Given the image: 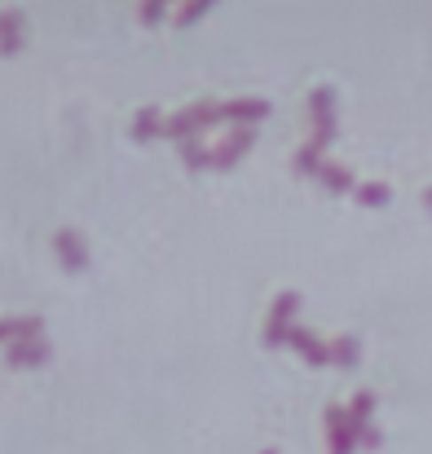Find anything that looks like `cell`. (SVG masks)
<instances>
[{
  "label": "cell",
  "mask_w": 432,
  "mask_h": 454,
  "mask_svg": "<svg viewBox=\"0 0 432 454\" xmlns=\"http://www.w3.org/2000/svg\"><path fill=\"white\" fill-rule=\"evenodd\" d=\"M212 124H225V115H221V102H216V98H203V102H190V106L172 111V115H168V124H163V137L181 146V142L203 137Z\"/></svg>",
  "instance_id": "1"
},
{
  "label": "cell",
  "mask_w": 432,
  "mask_h": 454,
  "mask_svg": "<svg viewBox=\"0 0 432 454\" xmlns=\"http://www.w3.org/2000/svg\"><path fill=\"white\" fill-rule=\"evenodd\" d=\"M295 313H300V292H279L270 301V313H265V344L270 348L287 344V335L295 331Z\"/></svg>",
  "instance_id": "2"
},
{
  "label": "cell",
  "mask_w": 432,
  "mask_h": 454,
  "mask_svg": "<svg viewBox=\"0 0 432 454\" xmlns=\"http://www.w3.org/2000/svg\"><path fill=\"white\" fill-rule=\"evenodd\" d=\"M322 433H326V454H357V428L349 424V406H326L322 411Z\"/></svg>",
  "instance_id": "3"
},
{
  "label": "cell",
  "mask_w": 432,
  "mask_h": 454,
  "mask_svg": "<svg viewBox=\"0 0 432 454\" xmlns=\"http://www.w3.org/2000/svg\"><path fill=\"white\" fill-rule=\"evenodd\" d=\"M270 102L265 98H230V102H221V115H225V124H234V129H256L261 120H270Z\"/></svg>",
  "instance_id": "4"
},
{
  "label": "cell",
  "mask_w": 432,
  "mask_h": 454,
  "mask_svg": "<svg viewBox=\"0 0 432 454\" xmlns=\"http://www.w3.org/2000/svg\"><path fill=\"white\" fill-rule=\"evenodd\" d=\"M53 252H58L62 270H71V274H80V270L89 265V243H84V234L71 230V225L53 230Z\"/></svg>",
  "instance_id": "5"
},
{
  "label": "cell",
  "mask_w": 432,
  "mask_h": 454,
  "mask_svg": "<svg viewBox=\"0 0 432 454\" xmlns=\"http://www.w3.org/2000/svg\"><path fill=\"white\" fill-rule=\"evenodd\" d=\"M331 142H335L331 133H313V137H309L300 151L291 154V172H295V176H318V172H322V163H326Z\"/></svg>",
  "instance_id": "6"
},
{
  "label": "cell",
  "mask_w": 432,
  "mask_h": 454,
  "mask_svg": "<svg viewBox=\"0 0 432 454\" xmlns=\"http://www.w3.org/2000/svg\"><path fill=\"white\" fill-rule=\"evenodd\" d=\"M287 344H291V353H300L309 366H326V362H331V340H322V335L309 331V326H295L287 335Z\"/></svg>",
  "instance_id": "7"
},
{
  "label": "cell",
  "mask_w": 432,
  "mask_h": 454,
  "mask_svg": "<svg viewBox=\"0 0 432 454\" xmlns=\"http://www.w3.org/2000/svg\"><path fill=\"white\" fill-rule=\"evenodd\" d=\"M252 146H256V129H230L225 142L212 151V168H234Z\"/></svg>",
  "instance_id": "8"
},
{
  "label": "cell",
  "mask_w": 432,
  "mask_h": 454,
  "mask_svg": "<svg viewBox=\"0 0 432 454\" xmlns=\"http://www.w3.org/2000/svg\"><path fill=\"white\" fill-rule=\"evenodd\" d=\"M31 335H44V317L35 313H4L0 317V344H18V340H31Z\"/></svg>",
  "instance_id": "9"
},
{
  "label": "cell",
  "mask_w": 432,
  "mask_h": 454,
  "mask_svg": "<svg viewBox=\"0 0 432 454\" xmlns=\"http://www.w3.org/2000/svg\"><path fill=\"white\" fill-rule=\"evenodd\" d=\"M309 120H313V133H331L335 137V93L326 84H318L309 93Z\"/></svg>",
  "instance_id": "10"
},
{
  "label": "cell",
  "mask_w": 432,
  "mask_h": 454,
  "mask_svg": "<svg viewBox=\"0 0 432 454\" xmlns=\"http://www.w3.org/2000/svg\"><path fill=\"white\" fill-rule=\"evenodd\" d=\"M49 353H53V344H49L44 335H31V340L9 344V348H4V362H9V366H40V362H49Z\"/></svg>",
  "instance_id": "11"
},
{
  "label": "cell",
  "mask_w": 432,
  "mask_h": 454,
  "mask_svg": "<svg viewBox=\"0 0 432 454\" xmlns=\"http://www.w3.org/2000/svg\"><path fill=\"white\" fill-rule=\"evenodd\" d=\"M318 181H322L331 194H353V190H357V172H353L349 163H335V159H326V163H322Z\"/></svg>",
  "instance_id": "12"
},
{
  "label": "cell",
  "mask_w": 432,
  "mask_h": 454,
  "mask_svg": "<svg viewBox=\"0 0 432 454\" xmlns=\"http://www.w3.org/2000/svg\"><path fill=\"white\" fill-rule=\"evenodd\" d=\"M22 40H27V18H22V9H0V49L13 53V49H22Z\"/></svg>",
  "instance_id": "13"
},
{
  "label": "cell",
  "mask_w": 432,
  "mask_h": 454,
  "mask_svg": "<svg viewBox=\"0 0 432 454\" xmlns=\"http://www.w3.org/2000/svg\"><path fill=\"white\" fill-rule=\"evenodd\" d=\"M163 124H168L163 106H137V115H133V137H137V142H154V137H163Z\"/></svg>",
  "instance_id": "14"
},
{
  "label": "cell",
  "mask_w": 432,
  "mask_h": 454,
  "mask_svg": "<svg viewBox=\"0 0 432 454\" xmlns=\"http://www.w3.org/2000/svg\"><path fill=\"white\" fill-rule=\"evenodd\" d=\"M375 406H380V397H375L371 388H357V393L349 397V424L362 433L366 424H375Z\"/></svg>",
  "instance_id": "15"
},
{
  "label": "cell",
  "mask_w": 432,
  "mask_h": 454,
  "mask_svg": "<svg viewBox=\"0 0 432 454\" xmlns=\"http://www.w3.org/2000/svg\"><path fill=\"white\" fill-rule=\"evenodd\" d=\"M353 199L362 203V207H389L393 203V185L389 181H357V190H353Z\"/></svg>",
  "instance_id": "16"
},
{
  "label": "cell",
  "mask_w": 432,
  "mask_h": 454,
  "mask_svg": "<svg viewBox=\"0 0 432 454\" xmlns=\"http://www.w3.org/2000/svg\"><path fill=\"white\" fill-rule=\"evenodd\" d=\"M357 353H362V344H357V335H335L331 340V362L335 366H357Z\"/></svg>",
  "instance_id": "17"
},
{
  "label": "cell",
  "mask_w": 432,
  "mask_h": 454,
  "mask_svg": "<svg viewBox=\"0 0 432 454\" xmlns=\"http://www.w3.org/2000/svg\"><path fill=\"white\" fill-rule=\"evenodd\" d=\"M177 154H181V163H185L190 172H203V168H212V151H208L199 137H194V142H181V146H177Z\"/></svg>",
  "instance_id": "18"
},
{
  "label": "cell",
  "mask_w": 432,
  "mask_h": 454,
  "mask_svg": "<svg viewBox=\"0 0 432 454\" xmlns=\"http://www.w3.org/2000/svg\"><path fill=\"white\" fill-rule=\"evenodd\" d=\"M208 13H212V0H194V4L172 9V22H177V27H190V22H199V18H208Z\"/></svg>",
  "instance_id": "19"
},
{
  "label": "cell",
  "mask_w": 432,
  "mask_h": 454,
  "mask_svg": "<svg viewBox=\"0 0 432 454\" xmlns=\"http://www.w3.org/2000/svg\"><path fill=\"white\" fill-rule=\"evenodd\" d=\"M357 446H362V450H380V446H384V433H380L375 424H366V428L357 433Z\"/></svg>",
  "instance_id": "20"
},
{
  "label": "cell",
  "mask_w": 432,
  "mask_h": 454,
  "mask_svg": "<svg viewBox=\"0 0 432 454\" xmlns=\"http://www.w3.org/2000/svg\"><path fill=\"white\" fill-rule=\"evenodd\" d=\"M137 18H142V22H163V18H168V4L150 0V4H142V9H137Z\"/></svg>",
  "instance_id": "21"
},
{
  "label": "cell",
  "mask_w": 432,
  "mask_h": 454,
  "mask_svg": "<svg viewBox=\"0 0 432 454\" xmlns=\"http://www.w3.org/2000/svg\"><path fill=\"white\" fill-rule=\"evenodd\" d=\"M424 207L432 212V185H424Z\"/></svg>",
  "instance_id": "22"
},
{
  "label": "cell",
  "mask_w": 432,
  "mask_h": 454,
  "mask_svg": "<svg viewBox=\"0 0 432 454\" xmlns=\"http://www.w3.org/2000/svg\"><path fill=\"white\" fill-rule=\"evenodd\" d=\"M261 454H279V450H274V446H270V450H261Z\"/></svg>",
  "instance_id": "23"
}]
</instances>
